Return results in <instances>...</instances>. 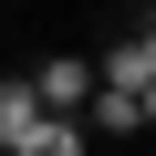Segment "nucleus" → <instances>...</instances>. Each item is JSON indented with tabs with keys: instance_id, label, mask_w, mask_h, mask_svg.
Masks as SVG:
<instances>
[{
	"instance_id": "1",
	"label": "nucleus",
	"mask_w": 156,
	"mask_h": 156,
	"mask_svg": "<svg viewBox=\"0 0 156 156\" xmlns=\"http://www.w3.org/2000/svg\"><path fill=\"white\" fill-rule=\"evenodd\" d=\"M21 83H31V104H42V115H62V125H73V115L94 104V62H83V52H42Z\"/></svg>"
},
{
	"instance_id": "2",
	"label": "nucleus",
	"mask_w": 156,
	"mask_h": 156,
	"mask_svg": "<svg viewBox=\"0 0 156 156\" xmlns=\"http://www.w3.org/2000/svg\"><path fill=\"white\" fill-rule=\"evenodd\" d=\"M94 83H104V94H146V104H156V42H146V31L104 42V62H94Z\"/></svg>"
},
{
	"instance_id": "3",
	"label": "nucleus",
	"mask_w": 156,
	"mask_h": 156,
	"mask_svg": "<svg viewBox=\"0 0 156 156\" xmlns=\"http://www.w3.org/2000/svg\"><path fill=\"white\" fill-rule=\"evenodd\" d=\"M73 125H83V146H94V135H146V125H156V104H146V94H104V83H94V104L73 115Z\"/></svg>"
},
{
	"instance_id": "4",
	"label": "nucleus",
	"mask_w": 156,
	"mask_h": 156,
	"mask_svg": "<svg viewBox=\"0 0 156 156\" xmlns=\"http://www.w3.org/2000/svg\"><path fill=\"white\" fill-rule=\"evenodd\" d=\"M21 156H94V146H83V125H62V115H42V125L21 135Z\"/></svg>"
}]
</instances>
